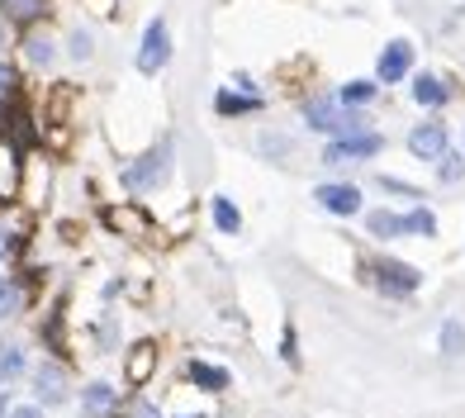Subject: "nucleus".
<instances>
[{"label":"nucleus","instance_id":"f257e3e1","mask_svg":"<svg viewBox=\"0 0 465 418\" xmlns=\"http://www.w3.org/2000/svg\"><path fill=\"white\" fill-rule=\"evenodd\" d=\"M304 124L313 134H328V138H347V134H361V114L347 110L337 95H319L304 104Z\"/></svg>","mask_w":465,"mask_h":418},{"label":"nucleus","instance_id":"f03ea898","mask_svg":"<svg viewBox=\"0 0 465 418\" xmlns=\"http://www.w3.org/2000/svg\"><path fill=\"white\" fill-rule=\"evenodd\" d=\"M172 153H176V143H172V138H162L157 148H147L134 166H124V176H119V181L129 185V191H138V195H143V191H157V185L172 176Z\"/></svg>","mask_w":465,"mask_h":418},{"label":"nucleus","instance_id":"7ed1b4c3","mask_svg":"<svg viewBox=\"0 0 465 418\" xmlns=\"http://www.w3.org/2000/svg\"><path fill=\"white\" fill-rule=\"evenodd\" d=\"M72 400V385H67V371L57 362H38L34 366V404L38 409H57Z\"/></svg>","mask_w":465,"mask_h":418},{"label":"nucleus","instance_id":"20e7f679","mask_svg":"<svg viewBox=\"0 0 465 418\" xmlns=\"http://www.w3.org/2000/svg\"><path fill=\"white\" fill-rule=\"evenodd\" d=\"M166 62H172V34H166L162 19H153V25L143 29V44H138V72L157 76Z\"/></svg>","mask_w":465,"mask_h":418},{"label":"nucleus","instance_id":"39448f33","mask_svg":"<svg viewBox=\"0 0 465 418\" xmlns=\"http://www.w3.org/2000/svg\"><path fill=\"white\" fill-rule=\"evenodd\" d=\"M385 148V138L380 134H347V138H332L323 148V162L328 166H347V162H366Z\"/></svg>","mask_w":465,"mask_h":418},{"label":"nucleus","instance_id":"423d86ee","mask_svg":"<svg viewBox=\"0 0 465 418\" xmlns=\"http://www.w3.org/2000/svg\"><path fill=\"white\" fill-rule=\"evenodd\" d=\"M375 285L385 290V295H413V290L422 285V271L409 266V262H399V257H385V262H375Z\"/></svg>","mask_w":465,"mask_h":418},{"label":"nucleus","instance_id":"0eeeda50","mask_svg":"<svg viewBox=\"0 0 465 418\" xmlns=\"http://www.w3.org/2000/svg\"><path fill=\"white\" fill-rule=\"evenodd\" d=\"M409 153L418 157V162H441L451 148H447V124L441 119H422L418 129L409 134Z\"/></svg>","mask_w":465,"mask_h":418},{"label":"nucleus","instance_id":"6e6552de","mask_svg":"<svg viewBox=\"0 0 465 418\" xmlns=\"http://www.w3.org/2000/svg\"><path fill=\"white\" fill-rule=\"evenodd\" d=\"M409 67H413V48L404 44V38H394V44H385V53H380V62H375V81H404L409 76Z\"/></svg>","mask_w":465,"mask_h":418},{"label":"nucleus","instance_id":"1a4fd4ad","mask_svg":"<svg viewBox=\"0 0 465 418\" xmlns=\"http://www.w3.org/2000/svg\"><path fill=\"white\" fill-rule=\"evenodd\" d=\"M313 200H319L328 214H342V219L361 214V191H356V185H319Z\"/></svg>","mask_w":465,"mask_h":418},{"label":"nucleus","instance_id":"9d476101","mask_svg":"<svg viewBox=\"0 0 465 418\" xmlns=\"http://www.w3.org/2000/svg\"><path fill=\"white\" fill-rule=\"evenodd\" d=\"M114 409H119V385H110V381L81 385V413H86V418H104Z\"/></svg>","mask_w":465,"mask_h":418},{"label":"nucleus","instance_id":"9b49d317","mask_svg":"<svg viewBox=\"0 0 465 418\" xmlns=\"http://www.w3.org/2000/svg\"><path fill=\"white\" fill-rule=\"evenodd\" d=\"M413 100L422 104V110H437V104H447V100H451V86H447L441 76L422 72V76H413Z\"/></svg>","mask_w":465,"mask_h":418},{"label":"nucleus","instance_id":"f8f14e48","mask_svg":"<svg viewBox=\"0 0 465 418\" xmlns=\"http://www.w3.org/2000/svg\"><path fill=\"white\" fill-rule=\"evenodd\" d=\"M366 228L375 238H404V214H394V209H371Z\"/></svg>","mask_w":465,"mask_h":418},{"label":"nucleus","instance_id":"ddd939ff","mask_svg":"<svg viewBox=\"0 0 465 418\" xmlns=\"http://www.w3.org/2000/svg\"><path fill=\"white\" fill-rule=\"evenodd\" d=\"M25 375V347L19 343H0V385H15Z\"/></svg>","mask_w":465,"mask_h":418},{"label":"nucleus","instance_id":"4468645a","mask_svg":"<svg viewBox=\"0 0 465 418\" xmlns=\"http://www.w3.org/2000/svg\"><path fill=\"white\" fill-rule=\"evenodd\" d=\"M190 381H195L200 390H228V371L223 366H209V362H190Z\"/></svg>","mask_w":465,"mask_h":418},{"label":"nucleus","instance_id":"2eb2a0df","mask_svg":"<svg viewBox=\"0 0 465 418\" xmlns=\"http://www.w3.org/2000/svg\"><path fill=\"white\" fill-rule=\"evenodd\" d=\"M153 362H157V347L153 343H138L134 357H129V385H143L153 375Z\"/></svg>","mask_w":465,"mask_h":418},{"label":"nucleus","instance_id":"dca6fc26","mask_svg":"<svg viewBox=\"0 0 465 418\" xmlns=\"http://www.w3.org/2000/svg\"><path fill=\"white\" fill-rule=\"evenodd\" d=\"M437 234V214L432 209H409L404 214V238H432Z\"/></svg>","mask_w":465,"mask_h":418},{"label":"nucleus","instance_id":"f3484780","mask_svg":"<svg viewBox=\"0 0 465 418\" xmlns=\"http://www.w3.org/2000/svg\"><path fill=\"white\" fill-rule=\"evenodd\" d=\"M19 309H25V285L10 281V276H0V319H15Z\"/></svg>","mask_w":465,"mask_h":418},{"label":"nucleus","instance_id":"a211bd4d","mask_svg":"<svg viewBox=\"0 0 465 418\" xmlns=\"http://www.w3.org/2000/svg\"><path fill=\"white\" fill-rule=\"evenodd\" d=\"M219 110H223V114H252V110H262V95H232V91H219Z\"/></svg>","mask_w":465,"mask_h":418},{"label":"nucleus","instance_id":"6ab92c4d","mask_svg":"<svg viewBox=\"0 0 465 418\" xmlns=\"http://www.w3.org/2000/svg\"><path fill=\"white\" fill-rule=\"evenodd\" d=\"M465 352V328H460V319H447L441 323V357H460Z\"/></svg>","mask_w":465,"mask_h":418},{"label":"nucleus","instance_id":"aec40b11","mask_svg":"<svg viewBox=\"0 0 465 418\" xmlns=\"http://www.w3.org/2000/svg\"><path fill=\"white\" fill-rule=\"evenodd\" d=\"M214 224H219V234H238V228H242V214H238V204H232V200H214Z\"/></svg>","mask_w":465,"mask_h":418},{"label":"nucleus","instance_id":"412c9836","mask_svg":"<svg viewBox=\"0 0 465 418\" xmlns=\"http://www.w3.org/2000/svg\"><path fill=\"white\" fill-rule=\"evenodd\" d=\"M375 86H380V81H351V86L337 91V100H342L347 110H356V104H366V100L375 95Z\"/></svg>","mask_w":465,"mask_h":418},{"label":"nucleus","instance_id":"4be33fe9","mask_svg":"<svg viewBox=\"0 0 465 418\" xmlns=\"http://www.w3.org/2000/svg\"><path fill=\"white\" fill-rule=\"evenodd\" d=\"M38 15H44V0H5V19H15V25H29Z\"/></svg>","mask_w":465,"mask_h":418},{"label":"nucleus","instance_id":"5701e85b","mask_svg":"<svg viewBox=\"0 0 465 418\" xmlns=\"http://www.w3.org/2000/svg\"><path fill=\"white\" fill-rule=\"evenodd\" d=\"M437 176L447 181V185H456V181L465 176V153H447V157H441V162H437Z\"/></svg>","mask_w":465,"mask_h":418},{"label":"nucleus","instance_id":"b1692460","mask_svg":"<svg viewBox=\"0 0 465 418\" xmlns=\"http://www.w3.org/2000/svg\"><path fill=\"white\" fill-rule=\"evenodd\" d=\"M67 53H72L76 62H91V57H95V38H91L86 29H76V34L67 38Z\"/></svg>","mask_w":465,"mask_h":418},{"label":"nucleus","instance_id":"393cba45","mask_svg":"<svg viewBox=\"0 0 465 418\" xmlns=\"http://www.w3.org/2000/svg\"><path fill=\"white\" fill-rule=\"evenodd\" d=\"M25 53H29V62H34V67H48V62H53V38H29V44H25Z\"/></svg>","mask_w":465,"mask_h":418},{"label":"nucleus","instance_id":"a878e982","mask_svg":"<svg viewBox=\"0 0 465 418\" xmlns=\"http://www.w3.org/2000/svg\"><path fill=\"white\" fill-rule=\"evenodd\" d=\"M124 418H166V413H162V409H157L153 400H134V404H129V413H124Z\"/></svg>","mask_w":465,"mask_h":418},{"label":"nucleus","instance_id":"bb28decb","mask_svg":"<svg viewBox=\"0 0 465 418\" xmlns=\"http://www.w3.org/2000/svg\"><path fill=\"white\" fill-rule=\"evenodd\" d=\"M15 91V67L10 62H0V95H10Z\"/></svg>","mask_w":465,"mask_h":418},{"label":"nucleus","instance_id":"cd10ccee","mask_svg":"<svg viewBox=\"0 0 465 418\" xmlns=\"http://www.w3.org/2000/svg\"><path fill=\"white\" fill-rule=\"evenodd\" d=\"M10 418H44V409H38V404H19V409H10Z\"/></svg>","mask_w":465,"mask_h":418},{"label":"nucleus","instance_id":"c85d7f7f","mask_svg":"<svg viewBox=\"0 0 465 418\" xmlns=\"http://www.w3.org/2000/svg\"><path fill=\"white\" fill-rule=\"evenodd\" d=\"M5 257H10V228L0 224V262H5Z\"/></svg>","mask_w":465,"mask_h":418},{"label":"nucleus","instance_id":"c756f323","mask_svg":"<svg viewBox=\"0 0 465 418\" xmlns=\"http://www.w3.org/2000/svg\"><path fill=\"white\" fill-rule=\"evenodd\" d=\"M0 418H10V404H5V394H0Z\"/></svg>","mask_w":465,"mask_h":418},{"label":"nucleus","instance_id":"7c9ffc66","mask_svg":"<svg viewBox=\"0 0 465 418\" xmlns=\"http://www.w3.org/2000/svg\"><path fill=\"white\" fill-rule=\"evenodd\" d=\"M0 44H5V29H0Z\"/></svg>","mask_w":465,"mask_h":418}]
</instances>
